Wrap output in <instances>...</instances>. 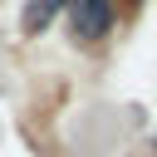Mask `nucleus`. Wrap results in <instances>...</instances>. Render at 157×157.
I'll return each mask as SVG.
<instances>
[{"instance_id":"1","label":"nucleus","mask_w":157,"mask_h":157,"mask_svg":"<svg viewBox=\"0 0 157 157\" xmlns=\"http://www.w3.org/2000/svg\"><path fill=\"white\" fill-rule=\"evenodd\" d=\"M69 29L83 44L103 39L113 29V0H69Z\"/></svg>"},{"instance_id":"2","label":"nucleus","mask_w":157,"mask_h":157,"mask_svg":"<svg viewBox=\"0 0 157 157\" xmlns=\"http://www.w3.org/2000/svg\"><path fill=\"white\" fill-rule=\"evenodd\" d=\"M64 5H69V0H29V5H25V15H20V29H25V34L49 29V25H54V15H59Z\"/></svg>"}]
</instances>
